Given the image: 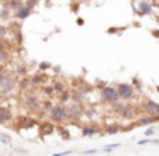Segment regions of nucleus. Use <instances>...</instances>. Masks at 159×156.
<instances>
[{
    "label": "nucleus",
    "mask_w": 159,
    "mask_h": 156,
    "mask_svg": "<svg viewBox=\"0 0 159 156\" xmlns=\"http://www.w3.org/2000/svg\"><path fill=\"white\" fill-rule=\"evenodd\" d=\"M5 60H7V53H5V52H0V64H4Z\"/></svg>",
    "instance_id": "obj_26"
},
{
    "label": "nucleus",
    "mask_w": 159,
    "mask_h": 156,
    "mask_svg": "<svg viewBox=\"0 0 159 156\" xmlns=\"http://www.w3.org/2000/svg\"><path fill=\"white\" fill-rule=\"evenodd\" d=\"M53 87H55V91H57V93H60V94L65 91V86H63L62 83H55V86H53Z\"/></svg>",
    "instance_id": "obj_21"
},
{
    "label": "nucleus",
    "mask_w": 159,
    "mask_h": 156,
    "mask_svg": "<svg viewBox=\"0 0 159 156\" xmlns=\"http://www.w3.org/2000/svg\"><path fill=\"white\" fill-rule=\"evenodd\" d=\"M41 83H43V77H41V76L31 77V84H36V86H38V84H41Z\"/></svg>",
    "instance_id": "obj_23"
},
{
    "label": "nucleus",
    "mask_w": 159,
    "mask_h": 156,
    "mask_svg": "<svg viewBox=\"0 0 159 156\" xmlns=\"http://www.w3.org/2000/svg\"><path fill=\"white\" fill-rule=\"evenodd\" d=\"M157 93H159V86H157Z\"/></svg>",
    "instance_id": "obj_32"
},
{
    "label": "nucleus",
    "mask_w": 159,
    "mask_h": 156,
    "mask_svg": "<svg viewBox=\"0 0 159 156\" xmlns=\"http://www.w3.org/2000/svg\"><path fill=\"white\" fill-rule=\"evenodd\" d=\"M67 113H69V120L79 124L80 118H82V115H84V110H82V106H80V105L72 103L70 106H67Z\"/></svg>",
    "instance_id": "obj_4"
},
{
    "label": "nucleus",
    "mask_w": 159,
    "mask_h": 156,
    "mask_svg": "<svg viewBox=\"0 0 159 156\" xmlns=\"http://www.w3.org/2000/svg\"><path fill=\"white\" fill-rule=\"evenodd\" d=\"M118 100H120V94H118L116 87H104V89H101V101L115 105L118 103Z\"/></svg>",
    "instance_id": "obj_2"
},
{
    "label": "nucleus",
    "mask_w": 159,
    "mask_h": 156,
    "mask_svg": "<svg viewBox=\"0 0 159 156\" xmlns=\"http://www.w3.org/2000/svg\"><path fill=\"white\" fill-rule=\"evenodd\" d=\"M116 89H118V94H120L121 100H130L135 94V89H134L132 84H118Z\"/></svg>",
    "instance_id": "obj_6"
},
{
    "label": "nucleus",
    "mask_w": 159,
    "mask_h": 156,
    "mask_svg": "<svg viewBox=\"0 0 159 156\" xmlns=\"http://www.w3.org/2000/svg\"><path fill=\"white\" fill-rule=\"evenodd\" d=\"M120 142H115V144H108L106 148H103V151H106V153H110V151H113V149H116V148H120Z\"/></svg>",
    "instance_id": "obj_19"
},
{
    "label": "nucleus",
    "mask_w": 159,
    "mask_h": 156,
    "mask_svg": "<svg viewBox=\"0 0 159 156\" xmlns=\"http://www.w3.org/2000/svg\"><path fill=\"white\" fill-rule=\"evenodd\" d=\"M39 67H41V69H48V67H50V64H48V62H43Z\"/></svg>",
    "instance_id": "obj_31"
},
{
    "label": "nucleus",
    "mask_w": 159,
    "mask_h": 156,
    "mask_svg": "<svg viewBox=\"0 0 159 156\" xmlns=\"http://www.w3.org/2000/svg\"><path fill=\"white\" fill-rule=\"evenodd\" d=\"M16 87V81L14 77L7 76V74H2L0 72V89L4 91V93H9Z\"/></svg>",
    "instance_id": "obj_5"
},
{
    "label": "nucleus",
    "mask_w": 159,
    "mask_h": 156,
    "mask_svg": "<svg viewBox=\"0 0 159 156\" xmlns=\"http://www.w3.org/2000/svg\"><path fill=\"white\" fill-rule=\"evenodd\" d=\"M82 101H84V93H80L79 89L72 91V103H75V105H80Z\"/></svg>",
    "instance_id": "obj_13"
},
{
    "label": "nucleus",
    "mask_w": 159,
    "mask_h": 156,
    "mask_svg": "<svg viewBox=\"0 0 159 156\" xmlns=\"http://www.w3.org/2000/svg\"><path fill=\"white\" fill-rule=\"evenodd\" d=\"M96 153H98V149H84V151H82V154L91 156V154H96Z\"/></svg>",
    "instance_id": "obj_25"
},
{
    "label": "nucleus",
    "mask_w": 159,
    "mask_h": 156,
    "mask_svg": "<svg viewBox=\"0 0 159 156\" xmlns=\"http://www.w3.org/2000/svg\"><path fill=\"white\" fill-rule=\"evenodd\" d=\"M70 154H72V151H63V153H57L53 156H70Z\"/></svg>",
    "instance_id": "obj_29"
},
{
    "label": "nucleus",
    "mask_w": 159,
    "mask_h": 156,
    "mask_svg": "<svg viewBox=\"0 0 159 156\" xmlns=\"http://www.w3.org/2000/svg\"><path fill=\"white\" fill-rule=\"evenodd\" d=\"M29 14H31V9L26 7V5H22V7L19 9L17 12H16V16H17L19 19H26V17H29Z\"/></svg>",
    "instance_id": "obj_14"
},
{
    "label": "nucleus",
    "mask_w": 159,
    "mask_h": 156,
    "mask_svg": "<svg viewBox=\"0 0 159 156\" xmlns=\"http://www.w3.org/2000/svg\"><path fill=\"white\" fill-rule=\"evenodd\" d=\"M34 4H36V0H28V4H26V7L33 9V7H34Z\"/></svg>",
    "instance_id": "obj_30"
},
{
    "label": "nucleus",
    "mask_w": 159,
    "mask_h": 156,
    "mask_svg": "<svg viewBox=\"0 0 159 156\" xmlns=\"http://www.w3.org/2000/svg\"><path fill=\"white\" fill-rule=\"evenodd\" d=\"M21 7L22 5L19 4V0H9V4H7V9H12V11H16V12H17Z\"/></svg>",
    "instance_id": "obj_17"
},
{
    "label": "nucleus",
    "mask_w": 159,
    "mask_h": 156,
    "mask_svg": "<svg viewBox=\"0 0 159 156\" xmlns=\"http://www.w3.org/2000/svg\"><path fill=\"white\" fill-rule=\"evenodd\" d=\"M96 132H98L96 127H84L82 129V135H84V137H91V135H94Z\"/></svg>",
    "instance_id": "obj_16"
},
{
    "label": "nucleus",
    "mask_w": 159,
    "mask_h": 156,
    "mask_svg": "<svg viewBox=\"0 0 159 156\" xmlns=\"http://www.w3.org/2000/svg\"><path fill=\"white\" fill-rule=\"evenodd\" d=\"M60 134H62V137L65 139V141H67V139H70V134L67 132V129H65V127H60Z\"/></svg>",
    "instance_id": "obj_24"
},
{
    "label": "nucleus",
    "mask_w": 159,
    "mask_h": 156,
    "mask_svg": "<svg viewBox=\"0 0 159 156\" xmlns=\"http://www.w3.org/2000/svg\"><path fill=\"white\" fill-rule=\"evenodd\" d=\"M24 103H26V106H29V108H36V106L39 105V100H38V96H36V94H31V93H29L28 96H26Z\"/></svg>",
    "instance_id": "obj_10"
},
{
    "label": "nucleus",
    "mask_w": 159,
    "mask_h": 156,
    "mask_svg": "<svg viewBox=\"0 0 159 156\" xmlns=\"http://www.w3.org/2000/svg\"><path fill=\"white\" fill-rule=\"evenodd\" d=\"M115 111L123 118H134L135 117V108L132 105H121V103H115L113 105Z\"/></svg>",
    "instance_id": "obj_3"
},
{
    "label": "nucleus",
    "mask_w": 159,
    "mask_h": 156,
    "mask_svg": "<svg viewBox=\"0 0 159 156\" xmlns=\"http://www.w3.org/2000/svg\"><path fill=\"white\" fill-rule=\"evenodd\" d=\"M12 120V113L9 108L5 106H0V124H9Z\"/></svg>",
    "instance_id": "obj_9"
},
{
    "label": "nucleus",
    "mask_w": 159,
    "mask_h": 156,
    "mask_svg": "<svg viewBox=\"0 0 159 156\" xmlns=\"http://www.w3.org/2000/svg\"><path fill=\"white\" fill-rule=\"evenodd\" d=\"M43 93L48 94V96H52V94L55 93V87H53V86H45V87H43Z\"/></svg>",
    "instance_id": "obj_20"
},
{
    "label": "nucleus",
    "mask_w": 159,
    "mask_h": 156,
    "mask_svg": "<svg viewBox=\"0 0 159 156\" xmlns=\"http://www.w3.org/2000/svg\"><path fill=\"white\" fill-rule=\"evenodd\" d=\"M144 134H145V135H147V137H151V135H154V129H152V127H149V129H147V130H145V132H144Z\"/></svg>",
    "instance_id": "obj_28"
},
{
    "label": "nucleus",
    "mask_w": 159,
    "mask_h": 156,
    "mask_svg": "<svg viewBox=\"0 0 159 156\" xmlns=\"http://www.w3.org/2000/svg\"><path fill=\"white\" fill-rule=\"evenodd\" d=\"M0 141L4 142V144H11V135H7V134H0Z\"/></svg>",
    "instance_id": "obj_22"
},
{
    "label": "nucleus",
    "mask_w": 159,
    "mask_h": 156,
    "mask_svg": "<svg viewBox=\"0 0 159 156\" xmlns=\"http://www.w3.org/2000/svg\"><path fill=\"white\" fill-rule=\"evenodd\" d=\"M33 125H36V122L33 120L31 117H19V120H17L19 129H29V127H33Z\"/></svg>",
    "instance_id": "obj_8"
},
{
    "label": "nucleus",
    "mask_w": 159,
    "mask_h": 156,
    "mask_svg": "<svg viewBox=\"0 0 159 156\" xmlns=\"http://www.w3.org/2000/svg\"><path fill=\"white\" fill-rule=\"evenodd\" d=\"M50 120L53 124H63V122L69 120V113H67V106L63 105H55V106L50 110Z\"/></svg>",
    "instance_id": "obj_1"
},
{
    "label": "nucleus",
    "mask_w": 159,
    "mask_h": 156,
    "mask_svg": "<svg viewBox=\"0 0 159 156\" xmlns=\"http://www.w3.org/2000/svg\"><path fill=\"white\" fill-rule=\"evenodd\" d=\"M69 98L72 100V93H69V91H63V93L60 94V101H62V103H65V101H69Z\"/></svg>",
    "instance_id": "obj_18"
},
{
    "label": "nucleus",
    "mask_w": 159,
    "mask_h": 156,
    "mask_svg": "<svg viewBox=\"0 0 159 156\" xmlns=\"http://www.w3.org/2000/svg\"><path fill=\"white\" fill-rule=\"evenodd\" d=\"M151 5L147 4V2H140V4H139V12H140L142 16H145V14H151Z\"/></svg>",
    "instance_id": "obj_15"
},
{
    "label": "nucleus",
    "mask_w": 159,
    "mask_h": 156,
    "mask_svg": "<svg viewBox=\"0 0 159 156\" xmlns=\"http://www.w3.org/2000/svg\"><path fill=\"white\" fill-rule=\"evenodd\" d=\"M53 130H55V125H53V122H46V124L41 125V134H43V135L53 134Z\"/></svg>",
    "instance_id": "obj_11"
},
{
    "label": "nucleus",
    "mask_w": 159,
    "mask_h": 156,
    "mask_svg": "<svg viewBox=\"0 0 159 156\" xmlns=\"http://www.w3.org/2000/svg\"><path fill=\"white\" fill-rule=\"evenodd\" d=\"M120 125L116 124H111V125H106V129H104V134H110V135H115V134H120Z\"/></svg>",
    "instance_id": "obj_12"
},
{
    "label": "nucleus",
    "mask_w": 159,
    "mask_h": 156,
    "mask_svg": "<svg viewBox=\"0 0 159 156\" xmlns=\"http://www.w3.org/2000/svg\"><path fill=\"white\" fill-rule=\"evenodd\" d=\"M144 111L147 115H151V117H159V103H156V101H145L144 103Z\"/></svg>",
    "instance_id": "obj_7"
},
{
    "label": "nucleus",
    "mask_w": 159,
    "mask_h": 156,
    "mask_svg": "<svg viewBox=\"0 0 159 156\" xmlns=\"http://www.w3.org/2000/svg\"><path fill=\"white\" fill-rule=\"evenodd\" d=\"M5 35H7V29L4 26H0V38H5Z\"/></svg>",
    "instance_id": "obj_27"
}]
</instances>
